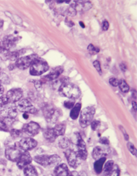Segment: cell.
I'll use <instances>...</instances> for the list:
<instances>
[{
  "label": "cell",
  "mask_w": 137,
  "mask_h": 176,
  "mask_svg": "<svg viewBox=\"0 0 137 176\" xmlns=\"http://www.w3.org/2000/svg\"><path fill=\"white\" fill-rule=\"evenodd\" d=\"M24 175L25 176H38L35 167L32 166V165H28L24 168Z\"/></svg>",
  "instance_id": "21"
},
{
  "label": "cell",
  "mask_w": 137,
  "mask_h": 176,
  "mask_svg": "<svg viewBox=\"0 0 137 176\" xmlns=\"http://www.w3.org/2000/svg\"><path fill=\"white\" fill-rule=\"evenodd\" d=\"M120 175V169L117 165H114L113 169L111 170V172L109 173V176H119Z\"/></svg>",
  "instance_id": "26"
},
{
  "label": "cell",
  "mask_w": 137,
  "mask_h": 176,
  "mask_svg": "<svg viewBox=\"0 0 137 176\" xmlns=\"http://www.w3.org/2000/svg\"><path fill=\"white\" fill-rule=\"evenodd\" d=\"M133 95H132V97H133V100H136V90L135 89H133Z\"/></svg>",
  "instance_id": "40"
},
{
  "label": "cell",
  "mask_w": 137,
  "mask_h": 176,
  "mask_svg": "<svg viewBox=\"0 0 137 176\" xmlns=\"http://www.w3.org/2000/svg\"><path fill=\"white\" fill-rule=\"evenodd\" d=\"M43 135H44V138L48 141V142H54L56 137H57L54 132V130H53V128H46V129L44 130Z\"/></svg>",
  "instance_id": "17"
},
{
  "label": "cell",
  "mask_w": 137,
  "mask_h": 176,
  "mask_svg": "<svg viewBox=\"0 0 137 176\" xmlns=\"http://www.w3.org/2000/svg\"><path fill=\"white\" fill-rule=\"evenodd\" d=\"M101 28H102V30H103V31L108 30V28H109V22H108V21H107V20H104L103 22H102Z\"/></svg>",
  "instance_id": "35"
},
{
  "label": "cell",
  "mask_w": 137,
  "mask_h": 176,
  "mask_svg": "<svg viewBox=\"0 0 137 176\" xmlns=\"http://www.w3.org/2000/svg\"><path fill=\"white\" fill-rule=\"evenodd\" d=\"M69 169L67 164L65 163H61L57 165L54 169V174L55 176H68L69 175Z\"/></svg>",
  "instance_id": "15"
},
{
  "label": "cell",
  "mask_w": 137,
  "mask_h": 176,
  "mask_svg": "<svg viewBox=\"0 0 137 176\" xmlns=\"http://www.w3.org/2000/svg\"><path fill=\"white\" fill-rule=\"evenodd\" d=\"M16 108L22 112H26V113L27 112H30V113H35V112H37L36 109L33 108L31 101L28 99H20L19 101H17L16 102Z\"/></svg>",
  "instance_id": "9"
},
{
  "label": "cell",
  "mask_w": 137,
  "mask_h": 176,
  "mask_svg": "<svg viewBox=\"0 0 137 176\" xmlns=\"http://www.w3.org/2000/svg\"><path fill=\"white\" fill-rule=\"evenodd\" d=\"M65 157L68 161V165L72 168H76L79 165V158L77 156L76 152L72 149H66L65 150Z\"/></svg>",
  "instance_id": "10"
},
{
  "label": "cell",
  "mask_w": 137,
  "mask_h": 176,
  "mask_svg": "<svg viewBox=\"0 0 137 176\" xmlns=\"http://www.w3.org/2000/svg\"><path fill=\"white\" fill-rule=\"evenodd\" d=\"M90 125H91L92 130H96L97 129V127L100 125V121H98V120H92V122L90 123Z\"/></svg>",
  "instance_id": "33"
},
{
  "label": "cell",
  "mask_w": 137,
  "mask_h": 176,
  "mask_svg": "<svg viewBox=\"0 0 137 176\" xmlns=\"http://www.w3.org/2000/svg\"><path fill=\"white\" fill-rule=\"evenodd\" d=\"M63 69L62 67H56L54 69H52V71H51V73L47 74V75H45L43 78H42L40 81H41V83H45V82H50V81H54L55 79H57L59 76H60V74L62 73Z\"/></svg>",
  "instance_id": "13"
},
{
  "label": "cell",
  "mask_w": 137,
  "mask_h": 176,
  "mask_svg": "<svg viewBox=\"0 0 137 176\" xmlns=\"http://www.w3.org/2000/svg\"><path fill=\"white\" fill-rule=\"evenodd\" d=\"M6 105H7V103H6V101H5L4 97L1 96V97H0V111L3 110V109L6 107Z\"/></svg>",
  "instance_id": "34"
},
{
  "label": "cell",
  "mask_w": 137,
  "mask_h": 176,
  "mask_svg": "<svg viewBox=\"0 0 137 176\" xmlns=\"http://www.w3.org/2000/svg\"><path fill=\"white\" fill-rule=\"evenodd\" d=\"M22 131L30 136H34L38 134V132L40 131V126L36 122H28L23 126Z\"/></svg>",
  "instance_id": "11"
},
{
  "label": "cell",
  "mask_w": 137,
  "mask_h": 176,
  "mask_svg": "<svg viewBox=\"0 0 137 176\" xmlns=\"http://www.w3.org/2000/svg\"><path fill=\"white\" fill-rule=\"evenodd\" d=\"M65 129H66L65 124H63V123L56 124V126L53 128V130H54L56 136H62V135H64V133H65Z\"/></svg>",
  "instance_id": "20"
},
{
  "label": "cell",
  "mask_w": 137,
  "mask_h": 176,
  "mask_svg": "<svg viewBox=\"0 0 137 176\" xmlns=\"http://www.w3.org/2000/svg\"><path fill=\"white\" fill-rule=\"evenodd\" d=\"M17 40H18V38H16V37L12 36V35L5 37L4 39H2V41H0V49H1L2 51L10 50V48L15 45Z\"/></svg>",
  "instance_id": "12"
},
{
  "label": "cell",
  "mask_w": 137,
  "mask_h": 176,
  "mask_svg": "<svg viewBox=\"0 0 137 176\" xmlns=\"http://www.w3.org/2000/svg\"><path fill=\"white\" fill-rule=\"evenodd\" d=\"M59 91L69 99H77L80 96V90L77 86L72 83H63L59 88Z\"/></svg>",
  "instance_id": "2"
},
{
  "label": "cell",
  "mask_w": 137,
  "mask_h": 176,
  "mask_svg": "<svg viewBox=\"0 0 137 176\" xmlns=\"http://www.w3.org/2000/svg\"><path fill=\"white\" fill-rule=\"evenodd\" d=\"M109 83L111 86L113 87H117L118 84H119V80H118L116 77H111V78L109 79Z\"/></svg>",
  "instance_id": "28"
},
{
  "label": "cell",
  "mask_w": 137,
  "mask_h": 176,
  "mask_svg": "<svg viewBox=\"0 0 137 176\" xmlns=\"http://www.w3.org/2000/svg\"><path fill=\"white\" fill-rule=\"evenodd\" d=\"M23 117H24L25 119H27V118H28V114H27V113H24V114H23Z\"/></svg>",
  "instance_id": "43"
},
{
  "label": "cell",
  "mask_w": 137,
  "mask_h": 176,
  "mask_svg": "<svg viewBox=\"0 0 137 176\" xmlns=\"http://www.w3.org/2000/svg\"><path fill=\"white\" fill-rule=\"evenodd\" d=\"M87 49H88V51H89L90 54H92V55L97 54V53L99 52V48L96 47V46H94L93 44H89V45H88Z\"/></svg>",
  "instance_id": "24"
},
{
  "label": "cell",
  "mask_w": 137,
  "mask_h": 176,
  "mask_svg": "<svg viewBox=\"0 0 137 176\" xmlns=\"http://www.w3.org/2000/svg\"><path fill=\"white\" fill-rule=\"evenodd\" d=\"M127 147H128V150L130 151V153L131 154H133L134 156H136V148H135V146H134V144H132L131 142H128L127 143Z\"/></svg>",
  "instance_id": "27"
},
{
  "label": "cell",
  "mask_w": 137,
  "mask_h": 176,
  "mask_svg": "<svg viewBox=\"0 0 137 176\" xmlns=\"http://www.w3.org/2000/svg\"><path fill=\"white\" fill-rule=\"evenodd\" d=\"M106 152L104 151V149L102 148V147H99V146H97V147H95L93 149V151H92V157L95 160H97V159H100V158H106Z\"/></svg>",
  "instance_id": "18"
},
{
  "label": "cell",
  "mask_w": 137,
  "mask_h": 176,
  "mask_svg": "<svg viewBox=\"0 0 137 176\" xmlns=\"http://www.w3.org/2000/svg\"><path fill=\"white\" fill-rule=\"evenodd\" d=\"M114 162L112 161V160H108V161H105V163H104V166H103V170L104 172L106 173V174H109L110 172H111V170L113 169L114 167Z\"/></svg>",
  "instance_id": "22"
},
{
  "label": "cell",
  "mask_w": 137,
  "mask_h": 176,
  "mask_svg": "<svg viewBox=\"0 0 137 176\" xmlns=\"http://www.w3.org/2000/svg\"><path fill=\"white\" fill-rule=\"evenodd\" d=\"M16 145H17L22 151L28 152V151H30V150H32V149H34L36 147L37 141L35 139H33V138H31V137H25V138L20 139V141L16 144Z\"/></svg>",
  "instance_id": "6"
},
{
  "label": "cell",
  "mask_w": 137,
  "mask_h": 176,
  "mask_svg": "<svg viewBox=\"0 0 137 176\" xmlns=\"http://www.w3.org/2000/svg\"><path fill=\"white\" fill-rule=\"evenodd\" d=\"M10 133H11V136L13 138H16V137H19V136H20L21 131H20V130H18V129H12L11 131H10Z\"/></svg>",
  "instance_id": "32"
},
{
  "label": "cell",
  "mask_w": 137,
  "mask_h": 176,
  "mask_svg": "<svg viewBox=\"0 0 137 176\" xmlns=\"http://www.w3.org/2000/svg\"><path fill=\"white\" fill-rule=\"evenodd\" d=\"M22 96H23L22 90L19 89V88H14V89L7 91L6 94L3 95V97L5 101H6V103L9 104V103H15L17 101H19L20 99H22Z\"/></svg>",
  "instance_id": "5"
},
{
  "label": "cell",
  "mask_w": 137,
  "mask_h": 176,
  "mask_svg": "<svg viewBox=\"0 0 137 176\" xmlns=\"http://www.w3.org/2000/svg\"><path fill=\"white\" fill-rule=\"evenodd\" d=\"M0 131H9V128L4 123L3 119L0 118Z\"/></svg>",
  "instance_id": "30"
},
{
  "label": "cell",
  "mask_w": 137,
  "mask_h": 176,
  "mask_svg": "<svg viewBox=\"0 0 137 176\" xmlns=\"http://www.w3.org/2000/svg\"><path fill=\"white\" fill-rule=\"evenodd\" d=\"M100 143H102L103 145H109V140L105 137L100 138Z\"/></svg>",
  "instance_id": "37"
},
{
  "label": "cell",
  "mask_w": 137,
  "mask_h": 176,
  "mask_svg": "<svg viewBox=\"0 0 137 176\" xmlns=\"http://www.w3.org/2000/svg\"><path fill=\"white\" fill-rule=\"evenodd\" d=\"M59 146L62 148H67L69 146V141L65 139V138H63V139H61L59 141Z\"/></svg>",
  "instance_id": "29"
},
{
  "label": "cell",
  "mask_w": 137,
  "mask_h": 176,
  "mask_svg": "<svg viewBox=\"0 0 137 176\" xmlns=\"http://www.w3.org/2000/svg\"><path fill=\"white\" fill-rule=\"evenodd\" d=\"M64 106H65L66 108H72L74 106V103L72 102V101H65V102H64Z\"/></svg>",
  "instance_id": "36"
},
{
  "label": "cell",
  "mask_w": 137,
  "mask_h": 176,
  "mask_svg": "<svg viewBox=\"0 0 137 176\" xmlns=\"http://www.w3.org/2000/svg\"><path fill=\"white\" fill-rule=\"evenodd\" d=\"M4 89H3V86H2L1 84H0V93H3Z\"/></svg>",
  "instance_id": "42"
},
{
  "label": "cell",
  "mask_w": 137,
  "mask_h": 176,
  "mask_svg": "<svg viewBox=\"0 0 137 176\" xmlns=\"http://www.w3.org/2000/svg\"><path fill=\"white\" fill-rule=\"evenodd\" d=\"M120 128H121V131H122V133H123V135H124L125 140H127V141H128V139H129V136H128V134H127V133H126V131H125L124 129H123L122 127H120Z\"/></svg>",
  "instance_id": "38"
},
{
  "label": "cell",
  "mask_w": 137,
  "mask_h": 176,
  "mask_svg": "<svg viewBox=\"0 0 137 176\" xmlns=\"http://www.w3.org/2000/svg\"><path fill=\"white\" fill-rule=\"evenodd\" d=\"M68 176H78V172H76V171H72L69 173V175Z\"/></svg>",
  "instance_id": "39"
},
{
  "label": "cell",
  "mask_w": 137,
  "mask_h": 176,
  "mask_svg": "<svg viewBox=\"0 0 137 176\" xmlns=\"http://www.w3.org/2000/svg\"><path fill=\"white\" fill-rule=\"evenodd\" d=\"M80 111H81V104H80V103L74 104V106L71 108V111H70V118L75 120L77 117L79 116Z\"/></svg>",
  "instance_id": "19"
},
{
  "label": "cell",
  "mask_w": 137,
  "mask_h": 176,
  "mask_svg": "<svg viewBox=\"0 0 137 176\" xmlns=\"http://www.w3.org/2000/svg\"><path fill=\"white\" fill-rule=\"evenodd\" d=\"M94 113H95V108L93 106H88V107H85L82 111H80V126L82 128H85L88 125H90L93 120Z\"/></svg>",
  "instance_id": "3"
},
{
  "label": "cell",
  "mask_w": 137,
  "mask_h": 176,
  "mask_svg": "<svg viewBox=\"0 0 137 176\" xmlns=\"http://www.w3.org/2000/svg\"><path fill=\"white\" fill-rule=\"evenodd\" d=\"M118 86H119L120 90H121L122 92L124 93H127L129 91V85H128L127 82L125 81V80H119V84H118Z\"/></svg>",
  "instance_id": "23"
},
{
  "label": "cell",
  "mask_w": 137,
  "mask_h": 176,
  "mask_svg": "<svg viewBox=\"0 0 137 176\" xmlns=\"http://www.w3.org/2000/svg\"><path fill=\"white\" fill-rule=\"evenodd\" d=\"M35 161L41 166H49V165H53L55 163H58L60 161V157L56 154L53 155H46V154H42V155L35 156Z\"/></svg>",
  "instance_id": "4"
},
{
  "label": "cell",
  "mask_w": 137,
  "mask_h": 176,
  "mask_svg": "<svg viewBox=\"0 0 137 176\" xmlns=\"http://www.w3.org/2000/svg\"><path fill=\"white\" fill-rule=\"evenodd\" d=\"M78 176H87V174L85 172H83V171H81V172H79L78 173Z\"/></svg>",
  "instance_id": "41"
},
{
  "label": "cell",
  "mask_w": 137,
  "mask_h": 176,
  "mask_svg": "<svg viewBox=\"0 0 137 176\" xmlns=\"http://www.w3.org/2000/svg\"><path fill=\"white\" fill-rule=\"evenodd\" d=\"M31 161H32L31 155L28 153V152L24 151L23 153L21 154V156L19 157V159L17 160V166H18V168H20V169H24L26 166L30 165Z\"/></svg>",
  "instance_id": "14"
},
{
  "label": "cell",
  "mask_w": 137,
  "mask_h": 176,
  "mask_svg": "<svg viewBox=\"0 0 137 176\" xmlns=\"http://www.w3.org/2000/svg\"><path fill=\"white\" fill-rule=\"evenodd\" d=\"M105 161H106V158H104V157L103 158L95 160L94 165H93V168H94V171H95L96 174H100V173L103 171V166H104Z\"/></svg>",
  "instance_id": "16"
},
{
  "label": "cell",
  "mask_w": 137,
  "mask_h": 176,
  "mask_svg": "<svg viewBox=\"0 0 137 176\" xmlns=\"http://www.w3.org/2000/svg\"><path fill=\"white\" fill-rule=\"evenodd\" d=\"M38 58V56L35 55V54H32V55H29V56H22V57H19L16 61V67H18L19 69H24L30 67V65L32 64L34 60L37 59Z\"/></svg>",
  "instance_id": "7"
},
{
  "label": "cell",
  "mask_w": 137,
  "mask_h": 176,
  "mask_svg": "<svg viewBox=\"0 0 137 176\" xmlns=\"http://www.w3.org/2000/svg\"><path fill=\"white\" fill-rule=\"evenodd\" d=\"M23 152L24 151L21 150L17 145H15V146H13V147H9L6 149V151H5V156H6V158L8 160H10V161L17 162V160L19 159V157L21 156V154H22Z\"/></svg>",
  "instance_id": "8"
},
{
  "label": "cell",
  "mask_w": 137,
  "mask_h": 176,
  "mask_svg": "<svg viewBox=\"0 0 137 176\" xmlns=\"http://www.w3.org/2000/svg\"><path fill=\"white\" fill-rule=\"evenodd\" d=\"M93 66L95 67V69L97 70L98 73L101 74V72H102V70H101V65H100V62H99L98 60H95V61H94V62H93Z\"/></svg>",
  "instance_id": "31"
},
{
  "label": "cell",
  "mask_w": 137,
  "mask_h": 176,
  "mask_svg": "<svg viewBox=\"0 0 137 176\" xmlns=\"http://www.w3.org/2000/svg\"><path fill=\"white\" fill-rule=\"evenodd\" d=\"M48 69H49V65H48L46 61H44L43 59H40V58H37V59H35L32 62L30 67H29V71H30L31 75L38 76L45 73Z\"/></svg>",
  "instance_id": "1"
},
{
  "label": "cell",
  "mask_w": 137,
  "mask_h": 176,
  "mask_svg": "<svg viewBox=\"0 0 137 176\" xmlns=\"http://www.w3.org/2000/svg\"><path fill=\"white\" fill-rule=\"evenodd\" d=\"M16 115H17V111H16V109L14 108H10L9 110L7 111V115L6 117H8V118H12V119H14Z\"/></svg>",
  "instance_id": "25"
}]
</instances>
